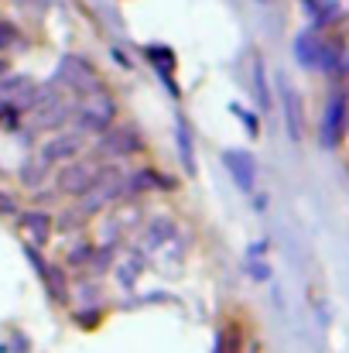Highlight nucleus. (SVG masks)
Segmentation results:
<instances>
[{"instance_id":"393cba45","label":"nucleus","mask_w":349,"mask_h":353,"mask_svg":"<svg viewBox=\"0 0 349 353\" xmlns=\"http://www.w3.org/2000/svg\"><path fill=\"white\" fill-rule=\"evenodd\" d=\"M230 114L240 117V123L246 127V134H250V137H257V134H260V117H257L253 110H243L240 103H230Z\"/></svg>"},{"instance_id":"412c9836","label":"nucleus","mask_w":349,"mask_h":353,"mask_svg":"<svg viewBox=\"0 0 349 353\" xmlns=\"http://www.w3.org/2000/svg\"><path fill=\"white\" fill-rule=\"evenodd\" d=\"M93 247H96V243H89L86 236L72 240V243H69V250H65V261H62V264H65V268H72V271H76V268H79V271H89Z\"/></svg>"},{"instance_id":"f257e3e1","label":"nucleus","mask_w":349,"mask_h":353,"mask_svg":"<svg viewBox=\"0 0 349 353\" xmlns=\"http://www.w3.org/2000/svg\"><path fill=\"white\" fill-rule=\"evenodd\" d=\"M116 120H120V103H116V97L107 86L72 100V127H79L89 137L103 134L107 127H114Z\"/></svg>"},{"instance_id":"7ed1b4c3","label":"nucleus","mask_w":349,"mask_h":353,"mask_svg":"<svg viewBox=\"0 0 349 353\" xmlns=\"http://www.w3.org/2000/svg\"><path fill=\"white\" fill-rule=\"evenodd\" d=\"M349 134V90L346 86H336L322 107V120H319V141L326 151H336L343 148Z\"/></svg>"},{"instance_id":"7c9ffc66","label":"nucleus","mask_w":349,"mask_h":353,"mask_svg":"<svg viewBox=\"0 0 349 353\" xmlns=\"http://www.w3.org/2000/svg\"><path fill=\"white\" fill-rule=\"evenodd\" d=\"M257 3H264V7H267V3H274V0H257Z\"/></svg>"},{"instance_id":"39448f33","label":"nucleus","mask_w":349,"mask_h":353,"mask_svg":"<svg viewBox=\"0 0 349 353\" xmlns=\"http://www.w3.org/2000/svg\"><path fill=\"white\" fill-rule=\"evenodd\" d=\"M86 144H89V134H83L79 127H62V130L45 134V141L34 148V154H38L48 168H55V165H65V161L79 158Z\"/></svg>"},{"instance_id":"423d86ee","label":"nucleus","mask_w":349,"mask_h":353,"mask_svg":"<svg viewBox=\"0 0 349 353\" xmlns=\"http://www.w3.org/2000/svg\"><path fill=\"white\" fill-rule=\"evenodd\" d=\"M96 168H100V161H89V158H83V154L72 158V161H65V165H55L52 182H55L59 199H79V196L93 185Z\"/></svg>"},{"instance_id":"4be33fe9","label":"nucleus","mask_w":349,"mask_h":353,"mask_svg":"<svg viewBox=\"0 0 349 353\" xmlns=\"http://www.w3.org/2000/svg\"><path fill=\"white\" fill-rule=\"evenodd\" d=\"M83 223H89V220L79 213L76 203H69L65 210L55 213V234H76V230H83Z\"/></svg>"},{"instance_id":"5701e85b","label":"nucleus","mask_w":349,"mask_h":353,"mask_svg":"<svg viewBox=\"0 0 349 353\" xmlns=\"http://www.w3.org/2000/svg\"><path fill=\"white\" fill-rule=\"evenodd\" d=\"M31 79L28 76H17V72H7L3 79H0V107H7V103H14V97L28 86Z\"/></svg>"},{"instance_id":"cd10ccee","label":"nucleus","mask_w":349,"mask_h":353,"mask_svg":"<svg viewBox=\"0 0 349 353\" xmlns=\"http://www.w3.org/2000/svg\"><path fill=\"white\" fill-rule=\"evenodd\" d=\"M267 254V240H253L250 247H246V261H260Z\"/></svg>"},{"instance_id":"f03ea898","label":"nucleus","mask_w":349,"mask_h":353,"mask_svg":"<svg viewBox=\"0 0 349 353\" xmlns=\"http://www.w3.org/2000/svg\"><path fill=\"white\" fill-rule=\"evenodd\" d=\"M123 175H127V172H123L116 161H100L93 185L76 199V206H79V213H83L86 220H96L100 213H107V210L114 206L116 199H123Z\"/></svg>"},{"instance_id":"9d476101","label":"nucleus","mask_w":349,"mask_h":353,"mask_svg":"<svg viewBox=\"0 0 349 353\" xmlns=\"http://www.w3.org/2000/svg\"><path fill=\"white\" fill-rule=\"evenodd\" d=\"M17 220V227H21V234L28 243H34V247H45L52 234H55V213L48 210V206H21V213L14 216Z\"/></svg>"},{"instance_id":"1a4fd4ad","label":"nucleus","mask_w":349,"mask_h":353,"mask_svg":"<svg viewBox=\"0 0 349 353\" xmlns=\"http://www.w3.org/2000/svg\"><path fill=\"white\" fill-rule=\"evenodd\" d=\"M277 100H281L284 130H288L291 144H302L305 141V107H302V97H298V90L291 86L288 76H277Z\"/></svg>"},{"instance_id":"a211bd4d","label":"nucleus","mask_w":349,"mask_h":353,"mask_svg":"<svg viewBox=\"0 0 349 353\" xmlns=\"http://www.w3.org/2000/svg\"><path fill=\"white\" fill-rule=\"evenodd\" d=\"M41 278H45V288H48V295L59 302V305H65L69 302V278H65V264H45V271H41Z\"/></svg>"},{"instance_id":"ddd939ff","label":"nucleus","mask_w":349,"mask_h":353,"mask_svg":"<svg viewBox=\"0 0 349 353\" xmlns=\"http://www.w3.org/2000/svg\"><path fill=\"white\" fill-rule=\"evenodd\" d=\"M144 59L154 65L158 79H161V83L168 86V93L178 100L182 90H178V83H175V65H178V62H175V52H171L168 45H147V48H144Z\"/></svg>"},{"instance_id":"f3484780","label":"nucleus","mask_w":349,"mask_h":353,"mask_svg":"<svg viewBox=\"0 0 349 353\" xmlns=\"http://www.w3.org/2000/svg\"><path fill=\"white\" fill-rule=\"evenodd\" d=\"M175 144H178V158H182V168L189 172V179L199 172L195 168V148H192V130H189V120L175 117Z\"/></svg>"},{"instance_id":"f8f14e48","label":"nucleus","mask_w":349,"mask_h":353,"mask_svg":"<svg viewBox=\"0 0 349 353\" xmlns=\"http://www.w3.org/2000/svg\"><path fill=\"white\" fill-rule=\"evenodd\" d=\"M223 168L230 172L233 185L240 189V192H253L257 189V161H253V154L250 151H223Z\"/></svg>"},{"instance_id":"9b49d317","label":"nucleus","mask_w":349,"mask_h":353,"mask_svg":"<svg viewBox=\"0 0 349 353\" xmlns=\"http://www.w3.org/2000/svg\"><path fill=\"white\" fill-rule=\"evenodd\" d=\"M171 192L175 189V179H168L161 168H151V165H144V168H134V172H127L123 175V199H140V196H147V192Z\"/></svg>"},{"instance_id":"20e7f679","label":"nucleus","mask_w":349,"mask_h":353,"mask_svg":"<svg viewBox=\"0 0 349 353\" xmlns=\"http://www.w3.org/2000/svg\"><path fill=\"white\" fill-rule=\"evenodd\" d=\"M144 151H147V144L130 123L107 127L103 134H96V148H93V154L100 161H123V158H134V154H144Z\"/></svg>"},{"instance_id":"bb28decb","label":"nucleus","mask_w":349,"mask_h":353,"mask_svg":"<svg viewBox=\"0 0 349 353\" xmlns=\"http://www.w3.org/2000/svg\"><path fill=\"white\" fill-rule=\"evenodd\" d=\"M246 274H250L253 281H271V268L264 264V257H260V261H246Z\"/></svg>"},{"instance_id":"dca6fc26","label":"nucleus","mask_w":349,"mask_h":353,"mask_svg":"<svg viewBox=\"0 0 349 353\" xmlns=\"http://www.w3.org/2000/svg\"><path fill=\"white\" fill-rule=\"evenodd\" d=\"M322 41L326 38L315 28H308V31H302L295 38V59H298L302 69H319V62H322Z\"/></svg>"},{"instance_id":"c756f323","label":"nucleus","mask_w":349,"mask_h":353,"mask_svg":"<svg viewBox=\"0 0 349 353\" xmlns=\"http://www.w3.org/2000/svg\"><path fill=\"white\" fill-rule=\"evenodd\" d=\"M7 72H10V59H7V55H0V79H3Z\"/></svg>"},{"instance_id":"6ab92c4d","label":"nucleus","mask_w":349,"mask_h":353,"mask_svg":"<svg viewBox=\"0 0 349 353\" xmlns=\"http://www.w3.org/2000/svg\"><path fill=\"white\" fill-rule=\"evenodd\" d=\"M250 72H253V97H257V107H260L264 114H271L274 93H271V83H267V65H264V59H260V55H253Z\"/></svg>"},{"instance_id":"4468645a","label":"nucleus","mask_w":349,"mask_h":353,"mask_svg":"<svg viewBox=\"0 0 349 353\" xmlns=\"http://www.w3.org/2000/svg\"><path fill=\"white\" fill-rule=\"evenodd\" d=\"M178 234V223L168 216V213H161V216H151L147 223H144V236H140V250H161L165 243H171Z\"/></svg>"},{"instance_id":"c85d7f7f","label":"nucleus","mask_w":349,"mask_h":353,"mask_svg":"<svg viewBox=\"0 0 349 353\" xmlns=\"http://www.w3.org/2000/svg\"><path fill=\"white\" fill-rule=\"evenodd\" d=\"M250 196H253V210L264 213V210H267V192H250Z\"/></svg>"},{"instance_id":"0eeeda50","label":"nucleus","mask_w":349,"mask_h":353,"mask_svg":"<svg viewBox=\"0 0 349 353\" xmlns=\"http://www.w3.org/2000/svg\"><path fill=\"white\" fill-rule=\"evenodd\" d=\"M59 83H62L65 93H72V97H83V93H93V90H103V86H107V83L100 79V72L89 65V59H83V55H62Z\"/></svg>"},{"instance_id":"b1692460","label":"nucleus","mask_w":349,"mask_h":353,"mask_svg":"<svg viewBox=\"0 0 349 353\" xmlns=\"http://www.w3.org/2000/svg\"><path fill=\"white\" fill-rule=\"evenodd\" d=\"M17 41H21V28L0 14V55H7V52H10Z\"/></svg>"},{"instance_id":"a878e982","label":"nucleus","mask_w":349,"mask_h":353,"mask_svg":"<svg viewBox=\"0 0 349 353\" xmlns=\"http://www.w3.org/2000/svg\"><path fill=\"white\" fill-rule=\"evenodd\" d=\"M21 213V196L0 185V216H17Z\"/></svg>"},{"instance_id":"2eb2a0df","label":"nucleus","mask_w":349,"mask_h":353,"mask_svg":"<svg viewBox=\"0 0 349 353\" xmlns=\"http://www.w3.org/2000/svg\"><path fill=\"white\" fill-rule=\"evenodd\" d=\"M17 182L28 189V192H38L52 182V168L38 158V154H24V161L17 165Z\"/></svg>"},{"instance_id":"aec40b11","label":"nucleus","mask_w":349,"mask_h":353,"mask_svg":"<svg viewBox=\"0 0 349 353\" xmlns=\"http://www.w3.org/2000/svg\"><path fill=\"white\" fill-rule=\"evenodd\" d=\"M140 271H144V250H130V254L116 264V281H120V288H134V281L140 278Z\"/></svg>"},{"instance_id":"6e6552de","label":"nucleus","mask_w":349,"mask_h":353,"mask_svg":"<svg viewBox=\"0 0 349 353\" xmlns=\"http://www.w3.org/2000/svg\"><path fill=\"white\" fill-rule=\"evenodd\" d=\"M72 93L69 97H55V100H48V103H41V107H34L28 117H24V127L28 130H34V134H52V130H62V127H69L72 123Z\"/></svg>"}]
</instances>
